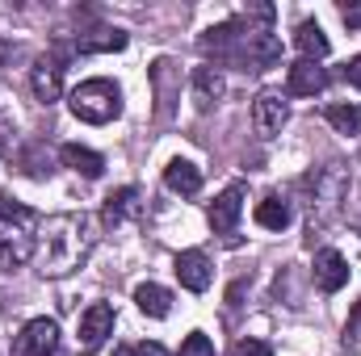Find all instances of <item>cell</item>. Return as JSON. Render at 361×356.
Segmentation results:
<instances>
[{
  "label": "cell",
  "instance_id": "obj_25",
  "mask_svg": "<svg viewBox=\"0 0 361 356\" xmlns=\"http://www.w3.org/2000/svg\"><path fill=\"white\" fill-rule=\"evenodd\" d=\"M235 356H273V348L265 340H244V344L235 348Z\"/></svg>",
  "mask_w": 361,
  "mask_h": 356
},
{
  "label": "cell",
  "instance_id": "obj_2",
  "mask_svg": "<svg viewBox=\"0 0 361 356\" xmlns=\"http://www.w3.org/2000/svg\"><path fill=\"white\" fill-rule=\"evenodd\" d=\"M68 109L85 126H109L114 117H122V89H118V80L92 76L68 92Z\"/></svg>",
  "mask_w": 361,
  "mask_h": 356
},
{
  "label": "cell",
  "instance_id": "obj_1",
  "mask_svg": "<svg viewBox=\"0 0 361 356\" xmlns=\"http://www.w3.org/2000/svg\"><path fill=\"white\" fill-rule=\"evenodd\" d=\"M97 218L92 214H76V210H68V214H51V218H42V227H38V235H34V260L30 265L38 268L47 281H59V276H72L76 268H85V260L92 256V248H97Z\"/></svg>",
  "mask_w": 361,
  "mask_h": 356
},
{
  "label": "cell",
  "instance_id": "obj_9",
  "mask_svg": "<svg viewBox=\"0 0 361 356\" xmlns=\"http://www.w3.org/2000/svg\"><path fill=\"white\" fill-rule=\"evenodd\" d=\"M114 336V306L109 302H92L89 310L80 314V352H97L105 340Z\"/></svg>",
  "mask_w": 361,
  "mask_h": 356
},
{
  "label": "cell",
  "instance_id": "obj_5",
  "mask_svg": "<svg viewBox=\"0 0 361 356\" xmlns=\"http://www.w3.org/2000/svg\"><path fill=\"white\" fill-rule=\"evenodd\" d=\"M240 214H244V184H231V189H223V193L210 201L206 222H210V231H214V235H235Z\"/></svg>",
  "mask_w": 361,
  "mask_h": 356
},
{
  "label": "cell",
  "instance_id": "obj_8",
  "mask_svg": "<svg viewBox=\"0 0 361 356\" xmlns=\"http://www.w3.org/2000/svg\"><path fill=\"white\" fill-rule=\"evenodd\" d=\"M286 122H290V105H286L281 92H261L252 101V126H257L261 139H277Z\"/></svg>",
  "mask_w": 361,
  "mask_h": 356
},
{
  "label": "cell",
  "instance_id": "obj_15",
  "mask_svg": "<svg viewBox=\"0 0 361 356\" xmlns=\"http://www.w3.org/2000/svg\"><path fill=\"white\" fill-rule=\"evenodd\" d=\"M315 285L324 289V293H336V289H345V281H349V260L336 252V248H324V252H315Z\"/></svg>",
  "mask_w": 361,
  "mask_h": 356
},
{
  "label": "cell",
  "instance_id": "obj_12",
  "mask_svg": "<svg viewBox=\"0 0 361 356\" xmlns=\"http://www.w3.org/2000/svg\"><path fill=\"white\" fill-rule=\"evenodd\" d=\"M173 272H177V281L189 289V293H206V289H210V281H214L210 256H206V252H197V248L180 252L177 260H173Z\"/></svg>",
  "mask_w": 361,
  "mask_h": 356
},
{
  "label": "cell",
  "instance_id": "obj_18",
  "mask_svg": "<svg viewBox=\"0 0 361 356\" xmlns=\"http://www.w3.org/2000/svg\"><path fill=\"white\" fill-rule=\"evenodd\" d=\"M130 214H139V189H135V184H126V189H118V193L105 197L101 222H105V227H122Z\"/></svg>",
  "mask_w": 361,
  "mask_h": 356
},
{
  "label": "cell",
  "instance_id": "obj_29",
  "mask_svg": "<svg viewBox=\"0 0 361 356\" xmlns=\"http://www.w3.org/2000/svg\"><path fill=\"white\" fill-rule=\"evenodd\" d=\"M345 21L349 25H361V8H345Z\"/></svg>",
  "mask_w": 361,
  "mask_h": 356
},
{
  "label": "cell",
  "instance_id": "obj_14",
  "mask_svg": "<svg viewBox=\"0 0 361 356\" xmlns=\"http://www.w3.org/2000/svg\"><path fill=\"white\" fill-rule=\"evenodd\" d=\"M130 38H126V30H118V25H92V30H80L76 34V51L80 55H114V51H122Z\"/></svg>",
  "mask_w": 361,
  "mask_h": 356
},
{
  "label": "cell",
  "instance_id": "obj_27",
  "mask_svg": "<svg viewBox=\"0 0 361 356\" xmlns=\"http://www.w3.org/2000/svg\"><path fill=\"white\" fill-rule=\"evenodd\" d=\"M135 356H173V352H169L164 344H139V348H135Z\"/></svg>",
  "mask_w": 361,
  "mask_h": 356
},
{
  "label": "cell",
  "instance_id": "obj_19",
  "mask_svg": "<svg viewBox=\"0 0 361 356\" xmlns=\"http://www.w3.org/2000/svg\"><path fill=\"white\" fill-rule=\"evenodd\" d=\"M135 306H139L147 319H169V314H173V293H169L164 285H156V281H143V285L135 289Z\"/></svg>",
  "mask_w": 361,
  "mask_h": 356
},
{
  "label": "cell",
  "instance_id": "obj_24",
  "mask_svg": "<svg viewBox=\"0 0 361 356\" xmlns=\"http://www.w3.org/2000/svg\"><path fill=\"white\" fill-rule=\"evenodd\" d=\"M180 356H214L210 336H202V331H189V336H185V344H180Z\"/></svg>",
  "mask_w": 361,
  "mask_h": 356
},
{
  "label": "cell",
  "instance_id": "obj_7",
  "mask_svg": "<svg viewBox=\"0 0 361 356\" xmlns=\"http://www.w3.org/2000/svg\"><path fill=\"white\" fill-rule=\"evenodd\" d=\"M189 92H193L197 113H210V109L227 96V76H223V68H214V63L193 68V76H189Z\"/></svg>",
  "mask_w": 361,
  "mask_h": 356
},
{
  "label": "cell",
  "instance_id": "obj_6",
  "mask_svg": "<svg viewBox=\"0 0 361 356\" xmlns=\"http://www.w3.org/2000/svg\"><path fill=\"white\" fill-rule=\"evenodd\" d=\"M281 63V38L273 30H244V72H269Z\"/></svg>",
  "mask_w": 361,
  "mask_h": 356
},
{
  "label": "cell",
  "instance_id": "obj_13",
  "mask_svg": "<svg viewBox=\"0 0 361 356\" xmlns=\"http://www.w3.org/2000/svg\"><path fill=\"white\" fill-rule=\"evenodd\" d=\"M328 89V72L311 59H298L286 68V96H319Z\"/></svg>",
  "mask_w": 361,
  "mask_h": 356
},
{
  "label": "cell",
  "instance_id": "obj_16",
  "mask_svg": "<svg viewBox=\"0 0 361 356\" xmlns=\"http://www.w3.org/2000/svg\"><path fill=\"white\" fill-rule=\"evenodd\" d=\"M164 184H169V193H177V197H197V193H202V168H197L193 160H169Z\"/></svg>",
  "mask_w": 361,
  "mask_h": 356
},
{
  "label": "cell",
  "instance_id": "obj_26",
  "mask_svg": "<svg viewBox=\"0 0 361 356\" xmlns=\"http://www.w3.org/2000/svg\"><path fill=\"white\" fill-rule=\"evenodd\" d=\"M345 80H349V84L361 92V55H353V59L345 63Z\"/></svg>",
  "mask_w": 361,
  "mask_h": 356
},
{
  "label": "cell",
  "instance_id": "obj_20",
  "mask_svg": "<svg viewBox=\"0 0 361 356\" xmlns=\"http://www.w3.org/2000/svg\"><path fill=\"white\" fill-rule=\"evenodd\" d=\"M294 46L302 51V59H311V63H319L332 46H328V34L319 30V21H302L298 30H294Z\"/></svg>",
  "mask_w": 361,
  "mask_h": 356
},
{
  "label": "cell",
  "instance_id": "obj_30",
  "mask_svg": "<svg viewBox=\"0 0 361 356\" xmlns=\"http://www.w3.org/2000/svg\"><path fill=\"white\" fill-rule=\"evenodd\" d=\"M114 356H135V348H126V344H122V348H114Z\"/></svg>",
  "mask_w": 361,
  "mask_h": 356
},
{
  "label": "cell",
  "instance_id": "obj_10",
  "mask_svg": "<svg viewBox=\"0 0 361 356\" xmlns=\"http://www.w3.org/2000/svg\"><path fill=\"white\" fill-rule=\"evenodd\" d=\"M30 89H34V101L55 105V101L63 96V63H59L55 55L34 59V68H30Z\"/></svg>",
  "mask_w": 361,
  "mask_h": 356
},
{
  "label": "cell",
  "instance_id": "obj_17",
  "mask_svg": "<svg viewBox=\"0 0 361 356\" xmlns=\"http://www.w3.org/2000/svg\"><path fill=\"white\" fill-rule=\"evenodd\" d=\"M59 160H63V168H72V172H80V177H89V180H97L105 172V160L92 147H80V143H63Z\"/></svg>",
  "mask_w": 361,
  "mask_h": 356
},
{
  "label": "cell",
  "instance_id": "obj_22",
  "mask_svg": "<svg viewBox=\"0 0 361 356\" xmlns=\"http://www.w3.org/2000/svg\"><path fill=\"white\" fill-rule=\"evenodd\" d=\"M34 260V239H0V268L4 272H13V268H21V265H30Z\"/></svg>",
  "mask_w": 361,
  "mask_h": 356
},
{
  "label": "cell",
  "instance_id": "obj_23",
  "mask_svg": "<svg viewBox=\"0 0 361 356\" xmlns=\"http://www.w3.org/2000/svg\"><path fill=\"white\" fill-rule=\"evenodd\" d=\"M324 117L336 134H361V105H328Z\"/></svg>",
  "mask_w": 361,
  "mask_h": 356
},
{
  "label": "cell",
  "instance_id": "obj_21",
  "mask_svg": "<svg viewBox=\"0 0 361 356\" xmlns=\"http://www.w3.org/2000/svg\"><path fill=\"white\" fill-rule=\"evenodd\" d=\"M257 222H261L265 231H286V227H290V201H286L281 193H265V197L257 201Z\"/></svg>",
  "mask_w": 361,
  "mask_h": 356
},
{
  "label": "cell",
  "instance_id": "obj_28",
  "mask_svg": "<svg viewBox=\"0 0 361 356\" xmlns=\"http://www.w3.org/2000/svg\"><path fill=\"white\" fill-rule=\"evenodd\" d=\"M357 327H361V302L353 306V314H349V323H345V336H349V331H357Z\"/></svg>",
  "mask_w": 361,
  "mask_h": 356
},
{
  "label": "cell",
  "instance_id": "obj_3",
  "mask_svg": "<svg viewBox=\"0 0 361 356\" xmlns=\"http://www.w3.org/2000/svg\"><path fill=\"white\" fill-rule=\"evenodd\" d=\"M302 193H307L311 227H315V222H328V218L336 214V205L349 197V172H345V164H324V168H315L311 177L302 180Z\"/></svg>",
  "mask_w": 361,
  "mask_h": 356
},
{
  "label": "cell",
  "instance_id": "obj_11",
  "mask_svg": "<svg viewBox=\"0 0 361 356\" xmlns=\"http://www.w3.org/2000/svg\"><path fill=\"white\" fill-rule=\"evenodd\" d=\"M0 227L8 231V239H34V235H38V227H42V218H38L25 201H17V197L0 193Z\"/></svg>",
  "mask_w": 361,
  "mask_h": 356
},
{
  "label": "cell",
  "instance_id": "obj_4",
  "mask_svg": "<svg viewBox=\"0 0 361 356\" xmlns=\"http://www.w3.org/2000/svg\"><path fill=\"white\" fill-rule=\"evenodd\" d=\"M59 352V323L55 319H30L13 344V356H55Z\"/></svg>",
  "mask_w": 361,
  "mask_h": 356
}]
</instances>
